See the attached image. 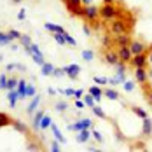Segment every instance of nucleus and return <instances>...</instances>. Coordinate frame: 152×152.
I'll use <instances>...</instances> for the list:
<instances>
[{
    "label": "nucleus",
    "mask_w": 152,
    "mask_h": 152,
    "mask_svg": "<svg viewBox=\"0 0 152 152\" xmlns=\"http://www.w3.org/2000/svg\"><path fill=\"white\" fill-rule=\"evenodd\" d=\"M65 74H68L70 79H77L80 74V66L79 65H68V66H65Z\"/></svg>",
    "instance_id": "423d86ee"
},
{
    "label": "nucleus",
    "mask_w": 152,
    "mask_h": 152,
    "mask_svg": "<svg viewBox=\"0 0 152 152\" xmlns=\"http://www.w3.org/2000/svg\"><path fill=\"white\" fill-rule=\"evenodd\" d=\"M74 94H75L77 98H80V96H82V91H75V93H74Z\"/></svg>",
    "instance_id": "f704fd0d"
},
{
    "label": "nucleus",
    "mask_w": 152,
    "mask_h": 152,
    "mask_svg": "<svg viewBox=\"0 0 152 152\" xmlns=\"http://www.w3.org/2000/svg\"><path fill=\"white\" fill-rule=\"evenodd\" d=\"M7 42H9V37L4 35V33H0V44H7Z\"/></svg>",
    "instance_id": "bb28decb"
},
{
    "label": "nucleus",
    "mask_w": 152,
    "mask_h": 152,
    "mask_svg": "<svg viewBox=\"0 0 152 152\" xmlns=\"http://www.w3.org/2000/svg\"><path fill=\"white\" fill-rule=\"evenodd\" d=\"M7 37H9V40H11V39H16V37H19V33H18L16 30H11L9 33H7Z\"/></svg>",
    "instance_id": "393cba45"
},
{
    "label": "nucleus",
    "mask_w": 152,
    "mask_h": 152,
    "mask_svg": "<svg viewBox=\"0 0 152 152\" xmlns=\"http://www.w3.org/2000/svg\"><path fill=\"white\" fill-rule=\"evenodd\" d=\"M93 135H94V138H96V140H98V142H102V140H103V138H102V135H100V133H98V131H94V133H93Z\"/></svg>",
    "instance_id": "cd10ccee"
},
{
    "label": "nucleus",
    "mask_w": 152,
    "mask_h": 152,
    "mask_svg": "<svg viewBox=\"0 0 152 152\" xmlns=\"http://www.w3.org/2000/svg\"><path fill=\"white\" fill-rule=\"evenodd\" d=\"M108 82V79H103V77H94V84H105Z\"/></svg>",
    "instance_id": "b1692460"
},
{
    "label": "nucleus",
    "mask_w": 152,
    "mask_h": 152,
    "mask_svg": "<svg viewBox=\"0 0 152 152\" xmlns=\"http://www.w3.org/2000/svg\"><path fill=\"white\" fill-rule=\"evenodd\" d=\"M147 98H149V102L152 103V91H147Z\"/></svg>",
    "instance_id": "473e14b6"
},
{
    "label": "nucleus",
    "mask_w": 152,
    "mask_h": 152,
    "mask_svg": "<svg viewBox=\"0 0 152 152\" xmlns=\"http://www.w3.org/2000/svg\"><path fill=\"white\" fill-rule=\"evenodd\" d=\"M147 61L152 63V51H149V54H147Z\"/></svg>",
    "instance_id": "7c9ffc66"
},
{
    "label": "nucleus",
    "mask_w": 152,
    "mask_h": 152,
    "mask_svg": "<svg viewBox=\"0 0 152 152\" xmlns=\"http://www.w3.org/2000/svg\"><path fill=\"white\" fill-rule=\"evenodd\" d=\"M122 84H124V89L126 91H133V88H135V82H131V80H124Z\"/></svg>",
    "instance_id": "aec40b11"
},
{
    "label": "nucleus",
    "mask_w": 152,
    "mask_h": 152,
    "mask_svg": "<svg viewBox=\"0 0 152 152\" xmlns=\"http://www.w3.org/2000/svg\"><path fill=\"white\" fill-rule=\"evenodd\" d=\"M16 86H18V80H16V79H11V80H7V88H9V89H14Z\"/></svg>",
    "instance_id": "4be33fe9"
},
{
    "label": "nucleus",
    "mask_w": 152,
    "mask_h": 152,
    "mask_svg": "<svg viewBox=\"0 0 152 152\" xmlns=\"http://www.w3.org/2000/svg\"><path fill=\"white\" fill-rule=\"evenodd\" d=\"M46 28H47L49 31H53V33H63V31H65L61 26H58V25H53V23H47Z\"/></svg>",
    "instance_id": "ddd939ff"
},
{
    "label": "nucleus",
    "mask_w": 152,
    "mask_h": 152,
    "mask_svg": "<svg viewBox=\"0 0 152 152\" xmlns=\"http://www.w3.org/2000/svg\"><path fill=\"white\" fill-rule=\"evenodd\" d=\"M84 103H86V105H94V98H93L91 94H86V96H84Z\"/></svg>",
    "instance_id": "412c9836"
},
{
    "label": "nucleus",
    "mask_w": 152,
    "mask_h": 152,
    "mask_svg": "<svg viewBox=\"0 0 152 152\" xmlns=\"http://www.w3.org/2000/svg\"><path fill=\"white\" fill-rule=\"evenodd\" d=\"M82 58L86 61H91L94 58V54H93V51H82Z\"/></svg>",
    "instance_id": "a211bd4d"
},
{
    "label": "nucleus",
    "mask_w": 152,
    "mask_h": 152,
    "mask_svg": "<svg viewBox=\"0 0 152 152\" xmlns=\"http://www.w3.org/2000/svg\"><path fill=\"white\" fill-rule=\"evenodd\" d=\"M65 74V68L61 70V68H54V72H53V75H56V77H61Z\"/></svg>",
    "instance_id": "a878e982"
},
{
    "label": "nucleus",
    "mask_w": 152,
    "mask_h": 152,
    "mask_svg": "<svg viewBox=\"0 0 152 152\" xmlns=\"http://www.w3.org/2000/svg\"><path fill=\"white\" fill-rule=\"evenodd\" d=\"M112 31H114L115 35H121V33H126V25H124V21H121V19L114 21V23H112Z\"/></svg>",
    "instance_id": "0eeeda50"
},
{
    "label": "nucleus",
    "mask_w": 152,
    "mask_h": 152,
    "mask_svg": "<svg viewBox=\"0 0 152 152\" xmlns=\"http://www.w3.org/2000/svg\"><path fill=\"white\" fill-rule=\"evenodd\" d=\"M133 112H135L137 115H140L142 119H143V117H147V112H145L143 108H138V107H135V108H133Z\"/></svg>",
    "instance_id": "6ab92c4d"
},
{
    "label": "nucleus",
    "mask_w": 152,
    "mask_h": 152,
    "mask_svg": "<svg viewBox=\"0 0 152 152\" xmlns=\"http://www.w3.org/2000/svg\"><path fill=\"white\" fill-rule=\"evenodd\" d=\"M93 112H94L96 115H100V117H105V114H103V110H102L100 107H93Z\"/></svg>",
    "instance_id": "5701e85b"
},
{
    "label": "nucleus",
    "mask_w": 152,
    "mask_h": 152,
    "mask_svg": "<svg viewBox=\"0 0 152 152\" xmlns=\"http://www.w3.org/2000/svg\"><path fill=\"white\" fill-rule=\"evenodd\" d=\"M80 2H82V5H89L93 0H80Z\"/></svg>",
    "instance_id": "2f4dec72"
},
{
    "label": "nucleus",
    "mask_w": 152,
    "mask_h": 152,
    "mask_svg": "<svg viewBox=\"0 0 152 152\" xmlns=\"http://www.w3.org/2000/svg\"><path fill=\"white\" fill-rule=\"evenodd\" d=\"M42 72H44L46 75H51V74L54 72V66H53L51 63H44V65H42Z\"/></svg>",
    "instance_id": "2eb2a0df"
},
{
    "label": "nucleus",
    "mask_w": 152,
    "mask_h": 152,
    "mask_svg": "<svg viewBox=\"0 0 152 152\" xmlns=\"http://www.w3.org/2000/svg\"><path fill=\"white\" fill-rule=\"evenodd\" d=\"M103 44H105V46H110V44H112V40H110V37H105V39H103Z\"/></svg>",
    "instance_id": "c85d7f7f"
},
{
    "label": "nucleus",
    "mask_w": 152,
    "mask_h": 152,
    "mask_svg": "<svg viewBox=\"0 0 152 152\" xmlns=\"http://www.w3.org/2000/svg\"><path fill=\"white\" fill-rule=\"evenodd\" d=\"M129 49H131L133 56H135V54H142V53H147V47L143 46L142 42H138V40L131 42V44H129Z\"/></svg>",
    "instance_id": "39448f33"
},
{
    "label": "nucleus",
    "mask_w": 152,
    "mask_h": 152,
    "mask_svg": "<svg viewBox=\"0 0 152 152\" xmlns=\"http://www.w3.org/2000/svg\"><path fill=\"white\" fill-rule=\"evenodd\" d=\"M117 54H119V60H121L122 63H129L131 58H133V53H131L129 46H121L119 51H117Z\"/></svg>",
    "instance_id": "20e7f679"
},
{
    "label": "nucleus",
    "mask_w": 152,
    "mask_h": 152,
    "mask_svg": "<svg viewBox=\"0 0 152 152\" xmlns=\"http://www.w3.org/2000/svg\"><path fill=\"white\" fill-rule=\"evenodd\" d=\"M135 77H137V80L140 84H145L147 82V70L145 68H137L135 70Z\"/></svg>",
    "instance_id": "1a4fd4ad"
},
{
    "label": "nucleus",
    "mask_w": 152,
    "mask_h": 152,
    "mask_svg": "<svg viewBox=\"0 0 152 152\" xmlns=\"http://www.w3.org/2000/svg\"><path fill=\"white\" fill-rule=\"evenodd\" d=\"M98 16H100V7H96V5H84V18L88 19V21H96L98 19Z\"/></svg>",
    "instance_id": "f03ea898"
},
{
    "label": "nucleus",
    "mask_w": 152,
    "mask_h": 152,
    "mask_svg": "<svg viewBox=\"0 0 152 152\" xmlns=\"http://www.w3.org/2000/svg\"><path fill=\"white\" fill-rule=\"evenodd\" d=\"M89 94H91L93 98H94V100H96V102H98V100H100V98H102V94H103V91H102V89H100V88H98V86H93L91 89H89Z\"/></svg>",
    "instance_id": "9b49d317"
},
{
    "label": "nucleus",
    "mask_w": 152,
    "mask_h": 152,
    "mask_svg": "<svg viewBox=\"0 0 152 152\" xmlns=\"http://www.w3.org/2000/svg\"><path fill=\"white\" fill-rule=\"evenodd\" d=\"M115 44L121 47V46H129L131 44V39H129V35H126V33H121V35H117V39H115Z\"/></svg>",
    "instance_id": "9d476101"
},
{
    "label": "nucleus",
    "mask_w": 152,
    "mask_h": 152,
    "mask_svg": "<svg viewBox=\"0 0 152 152\" xmlns=\"http://www.w3.org/2000/svg\"><path fill=\"white\" fill-rule=\"evenodd\" d=\"M5 119H7V117H5L4 114H0V122H5Z\"/></svg>",
    "instance_id": "72a5a7b5"
},
{
    "label": "nucleus",
    "mask_w": 152,
    "mask_h": 152,
    "mask_svg": "<svg viewBox=\"0 0 152 152\" xmlns=\"http://www.w3.org/2000/svg\"><path fill=\"white\" fill-rule=\"evenodd\" d=\"M88 138H89L88 129H80V131H79V135H77V140H79V142H86Z\"/></svg>",
    "instance_id": "dca6fc26"
},
{
    "label": "nucleus",
    "mask_w": 152,
    "mask_h": 152,
    "mask_svg": "<svg viewBox=\"0 0 152 152\" xmlns=\"http://www.w3.org/2000/svg\"><path fill=\"white\" fill-rule=\"evenodd\" d=\"M63 37H65V42H68L70 46H75V44H77V42H75V39H74L72 35H68L66 31H63Z\"/></svg>",
    "instance_id": "f3484780"
},
{
    "label": "nucleus",
    "mask_w": 152,
    "mask_h": 152,
    "mask_svg": "<svg viewBox=\"0 0 152 152\" xmlns=\"http://www.w3.org/2000/svg\"><path fill=\"white\" fill-rule=\"evenodd\" d=\"M77 107H79V108H82V107H84V100H77V103H75Z\"/></svg>",
    "instance_id": "c756f323"
},
{
    "label": "nucleus",
    "mask_w": 152,
    "mask_h": 152,
    "mask_svg": "<svg viewBox=\"0 0 152 152\" xmlns=\"http://www.w3.org/2000/svg\"><path fill=\"white\" fill-rule=\"evenodd\" d=\"M105 4H114V0H103Z\"/></svg>",
    "instance_id": "c9c22d12"
},
{
    "label": "nucleus",
    "mask_w": 152,
    "mask_h": 152,
    "mask_svg": "<svg viewBox=\"0 0 152 152\" xmlns=\"http://www.w3.org/2000/svg\"><path fill=\"white\" fill-rule=\"evenodd\" d=\"M105 61L108 63V65H117L121 60H119V54H117V53L107 51V53H105Z\"/></svg>",
    "instance_id": "6e6552de"
},
{
    "label": "nucleus",
    "mask_w": 152,
    "mask_h": 152,
    "mask_svg": "<svg viewBox=\"0 0 152 152\" xmlns=\"http://www.w3.org/2000/svg\"><path fill=\"white\" fill-rule=\"evenodd\" d=\"M143 133H145V135H151L152 133V122H151V119H147V117H143Z\"/></svg>",
    "instance_id": "f8f14e48"
},
{
    "label": "nucleus",
    "mask_w": 152,
    "mask_h": 152,
    "mask_svg": "<svg viewBox=\"0 0 152 152\" xmlns=\"http://www.w3.org/2000/svg\"><path fill=\"white\" fill-rule=\"evenodd\" d=\"M103 94L107 98H110V100H119V93L114 91V89H107V91H103Z\"/></svg>",
    "instance_id": "4468645a"
},
{
    "label": "nucleus",
    "mask_w": 152,
    "mask_h": 152,
    "mask_svg": "<svg viewBox=\"0 0 152 152\" xmlns=\"http://www.w3.org/2000/svg\"><path fill=\"white\" fill-rule=\"evenodd\" d=\"M129 63H131L135 68H145V65L149 63V61H147V54H145V53H142V54H135Z\"/></svg>",
    "instance_id": "7ed1b4c3"
},
{
    "label": "nucleus",
    "mask_w": 152,
    "mask_h": 152,
    "mask_svg": "<svg viewBox=\"0 0 152 152\" xmlns=\"http://www.w3.org/2000/svg\"><path fill=\"white\" fill-rule=\"evenodd\" d=\"M117 7L114 5V4H105L103 7H100V16L103 18V19H114L115 16H117Z\"/></svg>",
    "instance_id": "f257e3e1"
}]
</instances>
